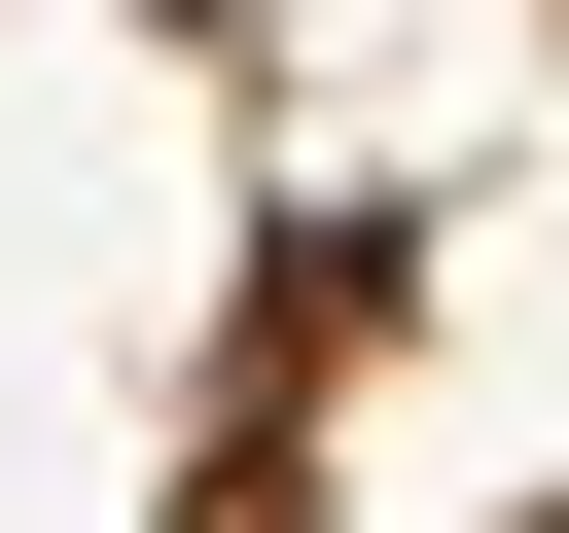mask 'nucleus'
I'll use <instances>...</instances> for the list:
<instances>
[{
  "instance_id": "1",
  "label": "nucleus",
  "mask_w": 569,
  "mask_h": 533,
  "mask_svg": "<svg viewBox=\"0 0 569 533\" xmlns=\"http://www.w3.org/2000/svg\"><path fill=\"white\" fill-rule=\"evenodd\" d=\"M0 533H569V0H0Z\"/></svg>"
}]
</instances>
